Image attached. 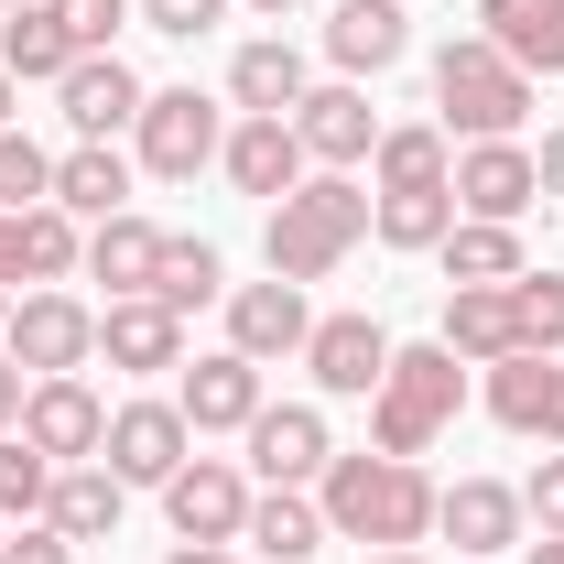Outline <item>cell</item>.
<instances>
[{
  "mask_svg": "<svg viewBox=\"0 0 564 564\" xmlns=\"http://www.w3.org/2000/svg\"><path fill=\"white\" fill-rule=\"evenodd\" d=\"M163 564H250L239 543H163Z\"/></svg>",
  "mask_w": 564,
  "mask_h": 564,
  "instance_id": "cell-44",
  "label": "cell"
},
{
  "mask_svg": "<svg viewBox=\"0 0 564 564\" xmlns=\"http://www.w3.org/2000/svg\"><path fill=\"white\" fill-rule=\"evenodd\" d=\"M510 315H521V348L564 358V272H521L510 282Z\"/></svg>",
  "mask_w": 564,
  "mask_h": 564,
  "instance_id": "cell-37",
  "label": "cell"
},
{
  "mask_svg": "<svg viewBox=\"0 0 564 564\" xmlns=\"http://www.w3.org/2000/svg\"><path fill=\"white\" fill-rule=\"evenodd\" d=\"M391 326L380 315H358V304H337V315H315V337H304V380H315V402H369L380 391V369H391Z\"/></svg>",
  "mask_w": 564,
  "mask_h": 564,
  "instance_id": "cell-11",
  "label": "cell"
},
{
  "mask_svg": "<svg viewBox=\"0 0 564 564\" xmlns=\"http://www.w3.org/2000/svg\"><path fill=\"white\" fill-rule=\"evenodd\" d=\"M434 532H445L456 554H521V543H532V521H521V478H445Z\"/></svg>",
  "mask_w": 564,
  "mask_h": 564,
  "instance_id": "cell-19",
  "label": "cell"
},
{
  "mask_svg": "<svg viewBox=\"0 0 564 564\" xmlns=\"http://www.w3.org/2000/svg\"><path fill=\"white\" fill-rule=\"evenodd\" d=\"M239 11H261V22H293V11H304V0H239Z\"/></svg>",
  "mask_w": 564,
  "mask_h": 564,
  "instance_id": "cell-48",
  "label": "cell"
},
{
  "mask_svg": "<svg viewBox=\"0 0 564 564\" xmlns=\"http://www.w3.org/2000/svg\"><path fill=\"white\" fill-rule=\"evenodd\" d=\"M0 543H11V521H0Z\"/></svg>",
  "mask_w": 564,
  "mask_h": 564,
  "instance_id": "cell-51",
  "label": "cell"
},
{
  "mask_svg": "<svg viewBox=\"0 0 564 564\" xmlns=\"http://www.w3.org/2000/svg\"><path fill=\"white\" fill-rule=\"evenodd\" d=\"M44 196H55V152L11 120V131H0V207H44Z\"/></svg>",
  "mask_w": 564,
  "mask_h": 564,
  "instance_id": "cell-36",
  "label": "cell"
},
{
  "mask_svg": "<svg viewBox=\"0 0 564 564\" xmlns=\"http://www.w3.org/2000/svg\"><path fill=\"white\" fill-rule=\"evenodd\" d=\"M0 66H11V87H55V76L76 66V33L55 22V0L0 11Z\"/></svg>",
  "mask_w": 564,
  "mask_h": 564,
  "instance_id": "cell-30",
  "label": "cell"
},
{
  "mask_svg": "<svg viewBox=\"0 0 564 564\" xmlns=\"http://www.w3.org/2000/svg\"><path fill=\"white\" fill-rule=\"evenodd\" d=\"M304 87H315V66H304L293 33H250V44L228 55V109H239V120H293Z\"/></svg>",
  "mask_w": 564,
  "mask_h": 564,
  "instance_id": "cell-21",
  "label": "cell"
},
{
  "mask_svg": "<svg viewBox=\"0 0 564 564\" xmlns=\"http://www.w3.org/2000/svg\"><path fill=\"white\" fill-rule=\"evenodd\" d=\"M478 33H489L532 87L564 76V0H478Z\"/></svg>",
  "mask_w": 564,
  "mask_h": 564,
  "instance_id": "cell-28",
  "label": "cell"
},
{
  "mask_svg": "<svg viewBox=\"0 0 564 564\" xmlns=\"http://www.w3.org/2000/svg\"><path fill=\"white\" fill-rule=\"evenodd\" d=\"M380 109H369V87L358 76H315L304 87V109H293V141H304V163L315 174H369V152H380Z\"/></svg>",
  "mask_w": 564,
  "mask_h": 564,
  "instance_id": "cell-10",
  "label": "cell"
},
{
  "mask_svg": "<svg viewBox=\"0 0 564 564\" xmlns=\"http://www.w3.org/2000/svg\"><path fill=\"white\" fill-rule=\"evenodd\" d=\"M358 239H369V185H358V174H304L282 207H261V272L315 293V282L348 272Z\"/></svg>",
  "mask_w": 564,
  "mask_h": 564,
  "instance_id": "cell-2",
  "label": "cell"
},
{
  "mask_svg": "<svg viewBox=\"0 0 564 564\" xmlns=\"http://www.w3.org/2000/svg\"><path fill=\"white\" fill-rule=\"evenodd\" d=\"M152 304H174V315H196V304H228V250H217V239H196V228H163Z\"/></svg>",
  "mask_w": 564,
  "mask_h": 564,
  "instance_id": "cell-33",
  "label": "cell"
},
{
  "mask_svg": "<svg viewBox=\"0 0 564 564\" xmlns=\"http://www.w3.org/2000/svg\"><path fill=\"white\" fill-rule=\"evenodd\" d=\"M326 543H337V532H326L315 489H261L250 521H239V554H250V564H315Z\"/></svg>",
  "mask_w": 564,
  "mask_h": 564,
  "instance_id": "cell-25",
  "label": "cell"
},
{
  "mask_svg": "<svg viewBox=\"0 0 564 564\" xmlns=\"http://www.w3.org/2000/svg\"><path fill=\"white\" fill-rule=\"evenodd\" d=\"M532 174H543V207H564V120L532 141Z\"/></svg>",
  "mask_w": 564,
  "mask_h": 564,
  "instance_id": "cell-43",
  "label": "cell"
},
{
  "mask_svg": "<svg viewBox=\"0 0 564 564\" xmlns=\"http://www.w3.org/2000/svg\"><path fill=\"white\" fill-rule=\"evenodd\" d=\"M0 564H76V543L55 532V521H11V543H0Z\"/></svg>",
  "mask_w": 564,
  "mask_h": 564,
  "instance_id": "cell-41",
  "label": "cell"
},
{
  "mask_svg": "<svg viewBox=\"0 0 564 564\" xmlns=\"http://www.w3.org/2000/svg\"><path fill=\"white\" fill-rule=\"evenodd\" d=\"M55 22L76 33V55H120V33H131L141 11L131 0H55Z\"/></svg>",
  "mask_w": 564,
  "mask_h": 564,
  "instance_id": "cell-38",
  "label": "cell"
},
{
  "mask_svg": "<svg viewBox=\"0 0 564 564\" xmlns=\"http://www.w3.org/2000/svg\"><path fill=\"white\" fill-rule=\"evenodd\" d=\"M434 337L467 358V369H489V358H521V315H510V282H445V326H434Z\"/></svg>",
  "mask_w": 564,
  "mask_h": 564,
  "instance_id": "cell-26",
  "label": "cell"
},
{
  "mask_svg": "<svg viewBox=\"0 0 564 564\" xmlns=\"http://www.w3.org/2000/svg\"><path fill=\"white\" fill-rule=\"evenodd\" d=\"M185 315L174 304H152V293H131V304H98V358L120 369V380H174L185 369Z\"/></svg>",
  "mask_w": 564,
  "mask_h": 564,
  "instance_id": "cell-18",
  "label": "cell"
},
{
  "mask_svg": "<svg viewBox=\"0 0 564 564\" xmlns=\"http://www.w3.org/2000/svg\"><path fill=\"white\" fill-rule=\"evenodd\" d=\"M239 467H250L261 489H315V478L337 467V423H326V402H261L250 434H239Z\"/></svg>",
  "mask_w": 564,
  "mask_h": 564,
  "instance_id": "cell-9",
  "label": "cell"
},
{
  "mask_svg": "<svg viewBox=\"0 0 564 564\" xmlns=\"http://www.w3.org/2000/svg\"><path fill=\"white\" fill-rule=\"evenodd\" d=\"M55 499V456H33L22 434H0V521H44Z\"/></svg>",
  "mask_w": 564,
  "mask_h": 564,
  "instance_id": "cell-35",
  "label": "cell"
},
{
  "mask_svg": "<svg viewBox=\"0 0 564 564\" xmlns=\"http://www.w3.org/2000/svg\"><path fill=\"white\" fill-rule=\"evenodd\" d=\"M174 402H185V423H196V445H207V434H250V413L272 402V369L239 358V348H185Z\"/></svg>",
  "mask_w": 564,
  "mask_h": 564,
  "instance_id": "cell-13",
  "label": "cell"
},
{
  "mask_svg": "<svg viewBox=\"0 0 564 564\" xmlns=\"http://www.w3.org/2000/svg\"><path fill=\"white\" fill-rule=\"evenodd\" d=\"M131 185H141L131 141H66V152H55V207H66V217H87V228L131 207Z\"/></svg>",
  "mask_w": 564,
  "mask_h": 564,
  "instance_id": "cell-23",
  "label": "cell"
},
{
  "mask_svg": "<svg viewBox=\"0 0 564 564\" xmlns=\"http://www.w3.org/2000/svg\"><path fill=\"white\" fill-rule=\"evenodd\" d=\"M532 76L499 55L489 33H445L434 44V120L445 141H532Z\"/></svg>",
  "mask_w": 564,
  "mask_h": 564,
  "instance_id": "cell-3",
  "label": "cell"
},
{
  "mask_svg": "<svg viewBox=\"0 0 564 564\" xmlns=\"http://www.w3.org/2000/svg\"><path fill=\"white\" fill-rule=\"evenodd\" d=\"M228 98H207V87H152L131 120V163L152 174V185H196V174H217V141H228Z\"/></svg>",
  "mask_w": 564,
  "mask_h": 564,
  "instance_id": "cell-5",
  "label": "cell"
},
{
  "mask_svg": "<svg viewBox=\"0 0 564 564\" xmlns=\"http://www.w3.org/2000/svg\"><path fill=\"white\" fill-rule=\"evenodd\" d=\"M543 207V174H532V141H456V217H521Z\"/></svg>",
  "mask_w": 564,
  "mask_h": 564,
  "instance_id": "cell-17",
  "label": "cell"
},
{
  "mask_svg": "<svg viewBox=\"0 0 564 564\" xmlns=\"http://www.w3.org/2000/svg\"><path fill=\"white\" fill-rule=\"evenodd\" d=\"M22 391H33V380H22V369L0 358V434H22Z\"/></svg>",
  "mask_w": 564,
  "mask_h": 564,
  "instance_id": "cell-45",
  "label": "cell"
},
{
  "mask_svg": "<svg viewBox=\"0 0 564 564\" xmlns=\"http://www.w3.org/2000/svg\"><path fill=\"white\" fill-rule=\"evenodd\" d=\"M0 11H22V0H0Z\"/></svg>",
  "mask_w": 564,
  "mask_h": 564,
  "instance_id": "cell-52",
  "label": "cell"
},
{
  "mask_svg": "<svg viewBox=\"0 0 564 564\" xmlns=\"http://www.w3.org/2000/svg\"><path fill=\"white\" fill-rule=\"evenodd\" d=\"M22 261H33V282H76L87 272V217H66L55 196L22 207Z\"/></svg>",
  "mask_w": 564,
  "mask_h": 564,
  "instance_id": "cell-34",
  "label": "cell"
},
{
  "mask_svg": "<svg viewBox=\"0 0 564 564\" xmlns=\"http://www.w3.org/2000/svg\"><path fill=\"white\" fill-rule=\"evenodd\" d=\"M358 564H434V554H358Z\"/></svg>",
  "mask_w": 564,
  "mask_h": 564,
  "instance_id": "cell-49",
  "label": "cell"
},
{
  "mask_svg": "<svg viewBox=\"0 0 564 564\" xmlns=\"http://www.w3.org/2000/svg\"><path fill=\"white\" fill-rule=\"evenodd\" d=\"M141 98H152V76H141L131 55H76V66L55 76V109H66L76 141H131Z\"/></svg>",
  "mask_w": 564,
  "mask_h": 564,
  "instance_id": "cell-16",
  "label": "cell"
},
{
  "mask_svg": "<svg viewBox=\"0 0 564 564\" xmlns=\"http://www.w3.org/2000/svg\"><path fill=\"white\" fill-rule=\"evenodd\" d=\"M445 228H456V185H402V196H380V185H369V239H380V250L434 261V250H445Z\"/></svg>",
  "mask_w": 564,
  "mask_h": 564,
  "instance_id": "cell-29",
  "label": "cell"
},
{
  "mask_svg": "<svg viewBox=\"0 0 564 564\" xmlns=\"http://www.w3.org/2000/svg\"><path fill=\"white\" fill-rule=\"evenodd\" d=\"M521 564H564V532H532V543H521Z\"/></svg>",
  "mask_w": 564,
  "mask_h": 564,
  "instance_id": "cell-46",
  "label": "cell"
},
{
  "mask_svg": "<svg viewBox=\"0 0 564 564\" xmlns=\"http://www.w3.org/2000/svg\"><path fill=\"white\" fill-rule=\"evenodd\" d=\"M185 456H196V423H185L174 391H131V402H109V445H98V467H109L120 489H163Z\"/></svg>",
  "mask_w": 564,
  "mask_h": 564,
  "instance_id": "cell-7",
  "label": "cell"
},
{
  "mask_svg": "<svg viewBox=\"0 0 564 564\" xmlns=\"http://www.w3.org/2000/svg\"><path fill=\"white\" fill-rule=\"evenodd\" d=\"M456 413H467V358L445 337H413V348H391L380 391H369V445L380 456H434L456 434Z\"/></svg>",
  "mask_w": 564,
  "mask_h": 564,
  "instance_id": "cell-4",
  "label": "cell"
},
{
  "mask_svg": "<svg viewBox=\"0 0 564 564\" xmlns=\"http://www.w3.org/2000/svg\"><path fill=\"white\" fill-rule=\"evenodd\" d=\"M521 521L532 532H564V445H543V467L521 478Z\"/></svg>",
  "mask_w": 564,
  "mask_h": 564,
  "instance_id": "cell-40",
  "label": "cell"
},
{
  "mask_svg": "<svg viewBox=\"0 0 564 564\" xmlns=\"http://www.w3.org/2000/svg\"><path fill=\"white\" fill-rule=\"evenodd\" d=\"M478 413L521 445H564V358L521 348V358H489L478 369Z\"/></svg>",
  "mask_w": 564,
  "mask_h": 564,
  "instance_id": "cell-14",
  "label": "cell"
},
{
  "mask_svg": "<svg viewBox=\"0 0 564 564\" xmlns=\"http://www.w3.org/2000/svg\"><path fill=\"white\" fill-rule=\"evenodd\" d=\"M0 358H11L22 380H76V369H98V304H87V293H66V282L11 293Z\"/></svg>",
  "mask_w": 564,
  "mask_h": 564,
  "instance_id": "cell-6",
  "label": "cell"
},
{
  "mask_svg": "<svg viewBox=\"0 0 564 564\" xmlns=\"http://www.w3.org/2000/svg\"><path fill=\"white\" fill-rule=\"evenodd\" d=\"M22 445L33 456H55V467H87L98 445H109V391L76 369V380H33L22 391Z\"/></svg>",
  "mask_w": 564,
  "mask_h": 564,
  "instance_id": "cell-15",
  "label": "cell"
},
{
  "mask_svg": "<svg viewBox=\"0 0 564 564\" xmlns=\"http://www.w3.org/2000/svg\"><path fill=\"white\" fill-rule=\"evenodd\" d=\"M152 272H163V217L120 207L87 228V272L76 282H109V304H131V293H152Z\"/></svg>",
  "mask_w": 564,
  "mask_h": 564,
  "instance_id": "cell-24",
  "label": "cell"
},
{
  "mask_svg": "<svg viewBox=\"0 0 564 564\" xmlns=\"http://www.w3.org/2000/svg\"><path fill=\"white\" fill-rule=\"evenodd\" d=\"M11 120H22V87H11V66H0V131H11Z\"/></svg>",
  "mask_w": 564,
  "mask_h": 564,
  "instance_id": "cell-47",
  "label": "cell"
},
{
  "mask_svg": "<svg viewBox=\"0 0 564 564\" xmlns=\"http://www.w3.org/2000/svg\"><path fill=\"white\" fill-rule=\"evenodd\" d=\"M369 185H380V196H402V185H456V141H445V120H391L380 152H369Z\"/></svg>",
  "mask_w": 564,
  "mask_h": 564,
  "instance_id": "cell-31",
  "label": "cell"
},
{
  "mask_svg": "<svg viewBox=\"0 0 564 564\" xmlns=\"http://www.w3.org/2000/svg\"><path fill=\"white\" fill-rule=\"evenodd\" d=\"M0 293H33V261H22V207H0Z\"/></svg>",
  "mask_w": 564,
  "mask_h": 564,
  "instance_id": "cell-42",
  "label": "cell"
},
{
  "mask_svg": "<svg viewBox=\"0 0 564 564\" xmlns=\"http://www.w3.org/2000/svg\"><path fill=\"white\" fill-rule=\"evenodd\" d=\"M402 55H413V11H402V0H337V11H326V66L337 76L369 87V76H391Z\"/></svg>",
  "mask_w": 564,
  "mask_h": 564,
  "instance_id": "cell-22",
  "label": "cell"
},
{
  "mask_svg": "<svg viewBox=\"0 0 564 564\" xmlns=\"http://www.w3.org/2000/svg\"><path fill=\"white\" fill-rule=\"evenodd\" d=\"M152 499H163V532H174V543H239V521H250L261 478H250L239 456H207V445H196Z\"/></svg>",
  "mask_w": 564,
  "mask_h": 564,
  "instance_id": "cell-8",
  "label": "cell"
},
{
  "mask_svg": "<svg viewBox=\"0 0 564 564\" xmlns=\"http://www.w3.org/2000/svg\"><path fill=\"white\" fill-rule=\"evenodd\" d=\"M434 272L445 282H521L532 250H521V228H499V217H456L445 250H434Z\"/></svg>",
  "mask_w": 564,
  "mask_h": 564,
  "instance_id": "cell-32",
  "label": "cell"
},
{
  "mask_svg": "<svg viewBox=\"0 0 564 564\" xmlns=\"http://www.w3.org/2000/svg\"><path fill=\"white\" fill-rule=\"evenodd\" d=\"M0 326H11V293H0Z\"/></svg>",
  "mask_w": 564,
  "mask_h": 564,
  "instance_id": "cell-50",
  "label": "cell"
},
{
  "mask_svg": "<svg viewBox=\"0 0 564 564\" xmlns=\"http://www.w3.org/2000/svg\"><path fill=\"white\" fill-rule=\"evenodd\" d=\"M228 337L217 348H239V358H261V369H282V358H304V337H315V293L304 282H282V272H261V282H228Z\"/></svg>",
  "mask_w": 564,
  "mask_h": 564,
  "instance_id": "cell-12",
  "label": "cell"
},
{
  "mask_svg": "<svg viewBox=\"0 0 564 564\" xmlns=\"http://www.w3.org/2000/svg\"><path fill=\"white\" fill-rule=\"evenodd\" d=\"M434 499L445 478L423 467V456H380V445H337V467L315 478V510H326V532L358 543V554H423L434 543Z\"/></svg>",
  "mask_w": 564,
  "mask_h": 564,
  "instance_id": "cell-1",
  "label": "cell"
},
{
  "mask_svg": "<svg viewBox=\"0 0 564 564\" xmlns=\"http://www.w3.org/2000/svg\"><path fill=\"white\" fill-rule=\"evenodd\" d=\"M217 174L250 196V207H282L315 163H304V141H293V120H228V141H217Z\"/></svg>",
  "mask_w": 564,
  "mask_h": 564,
  "instance_id": "cell-20",
  "label": "cell"
},
{
  "mask_svg": "<svg viewBox=\"0 0 564 564\" xmlns=\"http://www.w3.org/2000/svg\"><path fill=\"white\" fill-rule=\"evenodd\" d=\"M131 11L163 33V44H196V33H217V22L239 11V0H131Z\"/></svg>",
  "mask_w": 564,
  "mask_h": 564,
  "instance_id": "cell-39",
  "label": "cell"
},
{
  "mask_svg": "<svg viewBox=\"0 0 564 564\" xmlns=\"http://www.w3.org/2000/svg\"><path fill=\"white\" fill-rule=\"evenodd\" d=\"M44 521L66 532L76 554H87V543H120V521H131V489H120L98 456H87V467H55V499H44Z\"/></svg>",
  "mask_w": 564,
  "mask_h": 564,
  "instance_id": "cell-27",
  "label": "cell"
}]
</instances>
